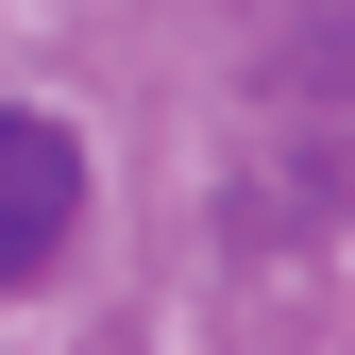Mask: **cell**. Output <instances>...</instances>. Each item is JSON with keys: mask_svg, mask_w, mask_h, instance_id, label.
Returning <instances> with one entry per match:
<instances>
[{"mask_svg": "<svg viewBox=\"0 0 355 355\" xmlns=\"http://www.w3.org/2000/svg\"><path fill=\"white\" fill-rule=\"evenodd\" d=\"M85 237V136L51 102H0V288H34Z\"/></svg>", "mask_w": 355, "mask_h": 355, "instance_id": "1", "label": "cell"}]
</instances>
